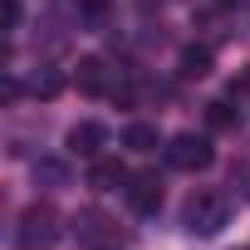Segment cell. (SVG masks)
Wrapping results in <instances>:
<instances>
[{
    "mask_svg": "<svg viewBox=\"0 0 250 250\" xmlns=\"http://www.w3.org/2000/svg\"><path fill=\"white\" fill-rule=\"evenodd\" d=\"M40 98H54L59 88H64V79H59V69H44V74H35V83H30Z\"/></svg>",
    "mask_w": 250,
    "mask_h": 250,
    "instance_id": "cell-11",
    "label": "cell"
},
{
    "mask_svg": "<svg viewBox=\"0 0 250 250\" xmlns=\"http://www.w3.org/2000/svg\"><path fill=\"white\" fill-rule=\"evenodd\" d=\"M226 5H235V0H226Z\"/></svg>",
    "mask_w": 250,
    "mask_h": 250,
    "instance_id": "cell-16",
    "label": "cell"
},
{
    "mask_svg": "<svg viewBox=\"0 0 250 250\" xmlns=\"http://www.w3.org/2000/svg\"><path fill=\"white\" fill-rule=\"evenodd\" d=\"M64 177H69V172H64V162H49V157H44V162H35V182H49V187H64Z\"/></svg>",
    "mask_w": 250,
    "mask_h": 250,
    "instance_id": "cell-12",
    "label": "cell"
},
{
    "mask_svg": "<svg viewBox=\"0 0 250 250\" xmlns=\"http://www.w3.org/2000/svg\"><path fill=\"white\" fill-rule=\"evenodd\" d=\"M182 74L187 79H206L211 74V49L206 44H187L182 49Z\"/></svg>",
    "mask_w": 250,
    "mask_h": 250,
    "instance_id": "cell-8",
    "label": "cell"
},
{
    "mask_svg": "<svg viewBox=\"0 0 250 250\" xmlns=\"http://www.w3.org/2000/svg\"><path fill=\"white\" fill-rule=\"evenodd\" d=\"M20 25V0H5V30Z\"/></svg>",
    "mask_w": 250,
    "mask_h": 250,
    "instance_id": "cell-14",
    "label": "cell"
},
{
    "mask_svg": "<svg viewBox=\"0 0 250 250\" xmlns=\"http://www.w3.org/2000/svg\"><path fill=\"white\" fill-rule=\"evenodd\" d=\"M206 123H211V128H235V123H240V108H230L226 98H216V103H206Z\"/></svg>",
    "mask_w": 250,
    "mask_h": 250,
    "instance_id": "cell-10",
    "label": "cell"
},
{
    "mask_svg": "<svg viewBox=\"0 0 250 250\" xmlns=\"http://www.w3.org/2000/svg\"><path fill=\"white\" fill-rule=\"evenodd\" d=\"M103 143H108V128H103V123H74V128H69V152H74V157H98Z\"/></svg>",
    "mask_w": 250,
    "mask_h": 250,
    "instance_id": "cell-5",
    "label": "cell"
},
{
    "mask_svg": "<svg viewBox=\"0 0 250 250\" xmlns=\"http://www.w3.org/2000/svg\"><path fill=\"white\" fill-rule=\"evenodd\" d=\"M128 206L138 211V216H157V206H162V182H157V172H138V177H128Z\"/></svg>",
    "mask_w": 250,
    "mask_h": 250,
    "instance_id": "cell-4",
    "label": "cell"
},
{
    "mask_svg": "<svg viewBox=\"0 0 250 250\" xmlns=\"http://www.w3.org/2000/svg\"><path fill=\"white\" fill-rule=\"evenodd\" d=\"M74 83L83 88V93H103L108 88V74H103V59H79V69H74Z\"/></svg>",
    "mask_w": 250,
    "mask_h": 250,
    "instance_id": "cell-6",
    "label": "cell"
},
{
    "mask_svg": "<svg viewBox=\"0 0 250 250\" xmlns=\"http://www.w3.org/2000/svg\"><path fill=\"white\" fill-rule=\"evenodd\" d=\"M123 143H128L133 152H157V147H162V133L152 128V123H133V128L123 133Z\"/></svg>",
    "mask_w": 250,
    "mask_h": 250,
    "instance_id": "cell-7",
    "label": "cell"
},
{
    "mask_svg": "<svg viewBox=\"0 0 250 250\" xmlns=\"http://www.w3.org/2000/svg\"><path fill=\"white\" fill-rule=\"evenodd\" d=\"M226 221H230V201L221 191H201L187 201V230L191 235H216Z\"/></svg>",
    "mask_w": 250,
    "mask_h": 250,
    "instance_id": "cell-2",
    "label": "cell"
},
{
    "mask_svg": "<svg viewBox=\"0 0 250 250\" xmlns=\"http://www.w3.org/2000/svg\"><path fill=\"white\" fill-rule=\"evenodd\" d=\"M74 226L83 230V240H103V226H108V221H103L98 211H79V221H74Z\"/></svg>",
    "mask_w": 250,
    "mask_h": 250,
    "instance_id": "cell-13",
    "label": "cell"
},
{
    "mask_svg": "<svg viewBox=\"0 0 250 250\" xmlns=\"http://www.w3.org/2000/svg\"><path fill=\"white\" fill-rule=\"evenodd\" d=\"M245 88H250V74H245Z\"/></svg>",
    "mask_w": 250,
    "mask_h": 250,
    "instance_id": "cell-15",
    "label": "cell"
},
{
    "mask_svg": "<svg viewBox=\"0 0 250 250\" xmlns=\"http://www.w3.org/2000/svg\"><path fill=\"white\" fill-rule=\"evenodd\" d=\"M59 235H64V226H59V211L54 206H44V201L25 206V216H20V245L25 250H54Z\"/></svg>",
    "mask_w": 250,
    "mask_h": 250,
    "instance_id": "cell-1",
    "label": "cell"
},
{
    "mask_svg": "<svg viewBox=\"0 0 250 250\" xmlns=\"http://www.w3.org/2000/svg\"><path fill=\"white\" fill-rule=\"evenodd\" d=\"M167 162H172L177 172H206V167L216 162V147H211V138H201V133H177V138L167 143Z\"/></svg>",
    "mask_w": 250,
    "mask_h": 250,
    "instance_id": "cell-3",
    "label": "cell"
},
{
    "mask_svg": "<svg viewBox=\"0 0 250 250\" xmlns=\"http://www.w3.org/2000/svg\"><path fill=\"white\" fill-rule=\"evenodd\" d=\"M88 182H93V187H103V191H113V187L128 182V172H123L118 162H93V167H88Z\"/></svg>",
    "mask_w": 250,
    "mask_h": 250,
    "instance_id": "cell-9",
    "label": "cell"
}]
</instances>
